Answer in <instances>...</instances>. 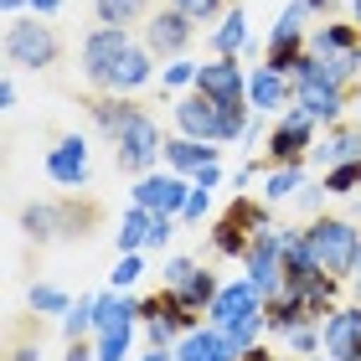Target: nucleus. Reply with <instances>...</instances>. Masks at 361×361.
Masks as SVG:
<instances>
[{"mask_svg":"<svg viewBox=\"0 0 361 361\" xmlns=\"http://www.w3.org/2000/svg\"><path fill=\"white\" fill-rule=\"evenodd\" d=\"M171 124L176 135H191V140H212V145H238L253 124V104H217L207 93H186L171 104Z\"/></svg>","mask_w":361,"mask_h":361,"instance_id":"nucleus-1","label":"nucleus"},{"mask_svg":"<svg viewBox=\"0 0 361 361\" xmlns=\"http://www.w3.org/2000/svg\"><path fill=\"white\" fill-rule=\"evenodd\" d=\"M0 52H6V68H16V73H47V68H57L62 42H57V31L47 26V16L26 11V16H11L6 21Z\"/></svg>","mask_w":361,"mask_h":361,"instance_id":"nucleus-2","label":"nucleus"},{"mask_svg":"<svg viewBox=\"0 0 361 361\" xmlns=\"http://www.w3.org/2000/svg\"><path fill=\"white\" fill-rule=\"evenodd\" d=\"M274 212H279V207H269L264 196L238 191L233 202H227V212L212 222V253H217V258H243V253H248V243H253L258 233L279 227Z\"/></svg>","mask_w":361,"mask_h":361,"instance_id":"nucleus-3","label":"nucleus"},{"mask_svg":"<svg viewBox=\"0 0 361 361\" xmlns=\"http://www.w3.org/2000/svg\"><path fill=\"white\" fill-rule=\"evenodd\" d=\"M305 238H310V248H315L320 269L351 284V274L361 264V222L356 217H336V212H320V217L305 222Z\"/></svg>","mask_w":361,"mask_h":361,"instance_id":"nucleus-4","label":"nucleus"},{"mask_svg":"<svg viewBox=\"0 0 361 361\" xmlns=\"http://www.w3.org/2000/svg\"><path fill=\"white\" fill-rule=\"evenodd\" d=\"M315 140H320L315 114L300 109V104H289L284 114H274V124H269V140H264V171H269V166H310V150H315Z\"/></svg>","mask_w":361,"mask_h":361,"instance_id":"nucleus-5","label":"nucleus"},{"mask_svg":"<svg viewBox=\"0 0 361 361\" xmlns=\"http://www.w3.org/2000/svg\"><path fill=\"white\" fill-rule=\"evenodd\" d=\"M109 145H114V166H119L124 176H150V171L166 166V135H160L150 109H140Z\"/></svg>","mask_w":361,"mask_h":361,"instance_id":"nucleus-6","label":"nucleus"},{"mask_svg":"<svg viewBox=\"0 0 361 361\" xmlns=\"http://www.w3.org/2000/svg\"><path fill=\"white\" fill-rule=\"evenodd\" d=\"M135 47V37H129V26H93L88 37H83V47H78V68H83V78L104 93L109 88V78H114V68H119V57Z\"/></svg>","mask_w":361,"mask_h":361,"instance_id":"nucleus-7","label":"nucleus"},{"mask_svg":"<svg viewBox=\"0 0 361 361\" xmlns=\"http://www.w3.org/2000/svg\"><path fill=\"white\" fill-rule=\"evenodd\" d=\"M140 42L150 47V52H155L160 62H171V57H186V47L196 42V21H191V16H180L176 6H166V11H150V16H145V31H140Z\"/></svg>","mask_w":361,"mask_h":361,"instance_id":"nucleus-8","label":"nucleus"},{"mask_svg":"<svg viewBox=\"0 0 361 361\" xmlns=\"http://www.w3.org/2000/svg\"><path fill=\"white\" fill-rule=\"evenodd\" d=\"M42 171H47V180H52V186H62V191H83V186H88V176H93L88 140H83V135H62L52 150H47Z\"/></svg>","mask_w":361,"mask_h":361,"instance_id":"nucleus-9","label":"nucleus"},{"mask_svg":"<svg viewBox=\"0 0 361 361\" xmlns=\"http://www.w3.org/2000/svg\"><path fill=\"white\" fill-rule=\"evenodd\" d=\"M238 264H243V279H253V284L264 289V300L284 289V238H279V227L258 233V238L248 243V253L238 258Z\"/></svg>","mask_w":361,"mask_h":361,"instance_id":"nucleus-10","label":"nucleus"},{"mask_svg":"<svg viewBox=\"0 0 361 361\" xmlns=\"http://www.w3.org/2000/svg\"><path fill=\"white\" fill-rule=\"evenodd\" d=\"M186 196H191V180L176 176V171L135 176V186H129V202H135V207H145V212H166V217H180Z\"/></svg>","mask_w":361,"mask_h":361,"instance_id":"nucleus-11","label":"nucleus"},{"mask_svg":"<svg viewBox=\"0 0 361 361\" xmlns=\"http://www.w3.org/2000/svg\"><path fill=\"white\" fill-rule=\"evenodd\" d=\"M196 93L217 98V104H248V68L243 57H207L196 73Z\"/></svg>","mask_w":361,"mask_h":361,"instance_id":"nucleus-12","label":"nucleus"},{"mask_svg":"<svg viewBox=\"0 0 361 361\" xmlns=\"http://www.w3.org/2000/svg\"><path fill=\"white\" fill-rule=\"evenodd\" d=\"M248 315H264V289L253 284V279H233V284H222L217 289V300H212L207 310V320L217 325V331H227L233 320H248Z\"/></svg>","mask_w":361,"mask_h":361,"instance_id":"nucleus-13","label":"nucleus"},{"mask_svg":"<svg viewBox=\"0 0 361 361\" xmlns=\"http://www.w3.org/2000/svg\"><path fill=\"white\" fill-rule=\"evenodd\" d=\"M248 104L253 114H284L294 104V78L289 73H279L274 62H258V68H248Z\"/></svg>","mask_w":361,"mask_h":361,"instance_id":"nucleus-14","label":"nucleus"},{"mask_svg":"<svg viewBox=\"0 0 361 361\" xmlns=\"http://www.w3.org/2000/svg\"><path fill=\"white\" fill-rule=\"evenodd\" d=\"M320 331H325V356H336V361H361V300L336 305L331 315L320 320Z\"/></svg>","mask_w":361,"mask_h":361,"instance_id":"nucleus-15","label":"nucleus"},{"mask_svg":"<svg viewBox=\"0 0 361 361\" xmlns=\"http://www.w3.org/2000/svg\"><path fill=\"white\" fill-rule=\"evenodd\" d=\"M346 160H361V119H341L331 129H320L315 150H310V166H315V171L346 166Z\"/></svg>","mask_w":361,"mask_h":361,"instance_id":"nucleus-16","label":"nucleus"},{"mask_svg":"<svg viewBox=\"0 0 361 361\" xmlns=\"http://www.w3.org/2000/svg\"><path fill=\"white\" fill-rule=\"evenodd\" d=\"M279 238H284V284H289V289H305V284H315V279H320L325 269H320L315 248H310L305 227H279Z\"/></svg>","mask_w":361,"mask_h":361,"instance_id":"nucleus-17","label":"nucleus"},{"mask_svg":"<svg viewBox=\"0 0 361 361\" xmlns=\"http://www.w3.org/2000/svg\"><path fill=\"white\" fill-rule=\"evenodd\" d=\"M253 52V26H248V6L233 0L222 11V21L212 26V57H248Z\"/></svg>","mask_w":361,"mask_h":361,"instance_id":"nucleus-18","label":"nucleus"},{"mask_svg":"<svg viewBox=\"0 0 361 361\" xmlns=\"http://www.w3.org/2000/svg\"><path fill=\"white\" fill-rule=\"evenodd\" d=\"M222 160V145H212V140H191V135H166V171L176 176H196L202 166H217Z\"/></svg>","mask_w":361,"mask_h":361,"instance_id":"nucleus-19","label":"nucleus"},{"mask_svg":"<svg viewBox=\"0 0 361 361\" xmlns=\"http://www.w3.org/2000/svg\"><path fill=\"white\" fill-rule=\"evenodd\" d=\"M155 52L145 42H135L129 52L119 57V68H114V78H109V88L104 93H140V88H150V78H155Z\"/></svg>","mask_w":361,"mask_h":361,"instance_id":"nucleus-20","label":"nucleus"},{"mask_svg":"<svg viewBox=\"0 0 361 361\" xmlns=\"http://www.w3.org/2000/svg\"><path fill=\"white\" fill-rule=\"evenodd\" d=\"M310 320H315V315H310L305 294L289 289V284L264 300V325H269V336H284V331H294V325H310Z\"/></svg>","mask_w":361,"mask_h":361,"instance_id":"nucleus-21","label":"nucleus"},{"mask_svg":"<svg viewBox=\"0 0 361 361\" xmlns=\"http://www.w3.org/2000/svg\"><path fill=\"white\" fill-rule=\"evenodd\" d=\"M21 233L31 243H57L62 238V207L57 202H26L21 207Z\"/></svg>","mask_w":361,"mask_h":361,"instance_id":"nucleus-22","label":"nucleus"},{"mask_svg":"<svg viewBox=\"0 0 361 361\" xmlns=\"http://www.w3.org/2000/svg\"><path fill=\"white\" fill-rule=\"evenodd\" d=\"M217 289H222V279L212 274V269L196 264V269H191V279H186L180 289H171V294L191 310V315H202V320H207V310H212V300H217Z\"/></svg>","mask_w":361,"mask_h":361,"instance_id":"nucleus-23","label":"nucleus"},{"mask_svg":"<svg viewBox=\"0 0 361 361\" xmlns=\"http://www.w3.org/2000/svg\"><path fill=\"white\" fill-rule=\"evenodd\" d=\"M305 180H310V166H269V171H264V202H269V207L294 202Z\"/></svg>","mask_w":361,"mask_h":361,"instance_id":"nucleus-24","label":"nucleus"},{"mask_svg":"<svg viewBox=\"0 0 361 361\" xmlns=\"http://www.w3.org/2000/svg\"><path fill=\"white\" fill-rule=\"evenodd\" d=\"M150 217H155V212H145V207L129 202V207L119 212V233H114V248H119V253H145V238H150Z\"/></svg>","mask_w":361,"mask_h":361,"instance_id":"nucleus-25","label":"nucleus"},{"mask_svg":"<svg viewBox=\"0 0 361 361\" xmlns=\"http://www.w3.org/2000/svg\"><path fill=\"white\" fill-rule=\"evenodd\" d=\"M98 26H140L150 16V0H93Z\"/></svg>","mask_w":361,"mask_h":361,"instance_id":"nucleus-26","label":"nucleus"},{"mask_svg":"<svg viewBox=\"0 0 361 361\" xmlns=\"http://www.w3.org/2000/svg\"><path fill=\"white\" fill-rule=\"evenodd\" d=\"M93 310H98V294H78L73 310L62 315V341H88L93 336Z\"/></svg>","mask_w":361,"mask_h":361,"instance_id":"nucleus-27","label":"nucleus"},{"mask_svg":"<svg viewBox=\"0 0 361 361\" xmlns=\"http://www.w3.org/2000/svg\"><path fill=\"white\" fill-rule=\"evenodd\" d=\"M26 305H31V315H68L73 310V294L68 289H57V284H31L26 289Z\"/></svg>","mask_w":361,"mask_h":361,"instance_id":"nucleus-28","label":"nucleus"},{"mask_svg":"<svg viewBox=\"0 0 361 361\" xmlns=\"http://www.w3.org/2000/svg\"><path fill=\"white\" fill-rule=\"evenodd\" d=\"M279 341H284V351H289V356H315V351H325V331H320V320L294 325V331H284Z\"/></svg>","mask_w":361,"mask_h":361,"instance_id":"nucleus-29","label":"nucleus"},{"mask_svg":"<svg viewBox=\"0 0 361 361\" xmlns=\"http://www.w3.org/2000/svg\"><path fill=\"white\" fill-rule=\"evenodd\" d=\"M196 73H202V62L171 57L166 68H160V88H166V93H186V88H196Z\"/></svg>","mask_w":361,"mask_h":361,"instance_id":"nucleus-30","label":"nucleus"},{"mask_svg":"<svg viewBox=\"0 0 361 361\" xmlns=\"http://www.w3.org/2000/svg\"><path fill=\"white\" fill-rule=\"evenodd\" d=\"M135 331H140V325H119V331H104V336H93V346H98V361H129V346H135Z\"/></svg>","mask_w":361,"mask_h":361,"instance_id":"nucleus-31","label":"nucleus"},{"mask_svg":"<svg viewBox=\"0 0 361 361\" xmlns=\"http://www.w3.org/2000/svg\"><path fill=\"white\" fill-rule=\"evenodd\" d=\"M166 6H176L180 16H191L196 26H217V21H222V11L233 6V0H166Z\"/></svg>","mask_w":361,"mask_h":361,"instance_id":"nucleus-32","label":"nucleus"},{"mask_svg":"<svg viewBox=\"0 0 361 361\" xmlns=\"http://www.w3.org/2000/svg\"><path fill=\"white\" fill-rule=\"evenodd\" d=\"M145 274V253H119V264L109 274V289H135Z\"/></svg>","mask_w":361,"mask_h":361,"instance_id":"nucleus-33","label":"nucleus"},{"mask_svg":"<svg viewBox=\"0 0 361 361\" xmlns=\"http://www.w3.org/2000/svg\"><path fill=\"white\" fill-rule=\"evenodd\" d=\"M325 202H331L325 180H305V186H300V196H294V207H300L305 217H320V212H325Z\"/></svg>","mask_w":361,"mask_h":361,"instance_id":"nucleus-34","label":"nucleus"},{"mask_svg":"<svg viewBox=\"0 0 361 361\" xmlns=\"http://www.w3.org/2000/svg\"><path fill=\"white\" fill-rule=\"evenodd\" d=\"M191 269H196V258H186V253L166 258V264H160V289H180L191 279Z\"/></svg>","mask_w":361,"mask_h":361,"instance_id":"nucleus-35","label":"nucleus"},{"mask_svg":"<svg viewBox=\"0 0 361 361\" xmlns=\"http://www.w3.org/2000/svg\"><path fill=\"white\" fill-rule=\"evenodd\" d=\"M176 222H180V217H166V212H155V217H150V238H145V253H160V248H166V243L176 238Z\"/></svg>","mask_w":361,"mask_h":361,"instance_id":"nucleus-36","label":"nucleus"},{"mask_svg":"<svg viewBox=\"0 0 361 361\" xmlns=\"http://www.w3.org/2000/svg\"><path fill=\"white\" fill-rule=\"evenodd\" d=\"M207 212H212V191H202L191 180V196H186V207H180V222H202Z\"/></svg>","mask_w":361,"mask_h":361,"instance_id":"nucleus-37","label":"nucleus"},{"mask_svg":"<svg viewBox=\"0 0 361 361\" xmlns=\"http://www.w3.org/2000/svg\"><path fill=\"white\" fill-rule=\"evenodd\" d=\"M62 361H98V346H93V336H88V341H68Z\"/></svg>","mask_w":361,"mask_h":361,"instance_id":"nucleus-38","label":"nucleus"},{"mask_svg":"<svg viewBox=\"0 0 361 361\" xmlns=\"http://www.w3.org/2000/svg\"><path fill=\"white\" fill-rule=\"evenodd\" d=\"M6 361H42V341H16L6 351Z\"/></svg>","mask_w":361,"mask_h":361,"instance_id":"nucleus-39","label":"nucleus"},{"mask_svg":"<svg viewBox=\"0 0 361 361\" xmlns=\"http://www.w3.org/2000/svg\"><path fill=\"white\" fill-rule=\"evenodd\" d=\"M191 180H196L202 191H217V186H222V160H217V166H202V171H196Z\"/></svg>","mask_w":361,"mask_h":361,"instance_id":"nucleus-40","label":"nucleus"},{"mask_svg":"<svg viewBox=\"0 0 361 361\" xmlns=\"http://www.w3.org/2000/svg\"><path fill=\"white\" fill-rule=\"evenodd\" d=\"M253 176H258V166H253V160H243V166L233 171V191H248V186H253Z\"/></svg>","mask_w":361,"mask_h":361,"instance_id":"nucleus-41","label":"nucleus"},{"mask_svg":"<svg viewBox=\"0 0 361 361\" xmlns=\"http://www.w3.org/2000/svg\"><path fill=\"white\" fill-rule=\"evenodd\" d=\"M16 98H21V93H16V78L6 73V78H0V109L11 114V109H16Z\"/></svg>","mask_w":361,"mask_h":361,"instance_id":"nucleus-42","label":"nucleus"},{"mask_svg":"<svg viewBox=\"0 0 361 361\" xmlns=\"http://www.w3.org/2000/svg\"><path fill=\"white\" fill-rule=\"evenodd\" d=\"M31 11V0H0V16H6V21H11V16H26Z\"/></svg>","mask_w":361,"mask_h":361,"instance_id":"nucleus-43","label":"nucleus"},{"mask_svg":"<svg viewBox=\"0 0 361 361\" xmlns=\"http://www.w3.org/2000/svg\"><path fill=\"white\" fill-rule=\"evenodd\" d=\"M31 11H37V16H47V21H52V16L62 11V0H31Z\"/></svg>","mask_w":361,"mask_h":361,"instance_id":"nucleus-44","label":"nucleus"},{"mask_svg":"<svg viewBox=\"0 0 361 361\" xmlns=\"http://www.w3.org/2000/svg\"><path fill=\"white\" fill-rule=\"evenodd\" d=\"M176 351H160V346H150V351H145V356H135V361H171Z\"/></svg>","mask_w":361,"mask_h":361,"instance_id":"nucleus-45","label":"nucleus"},{"mask_svg":"<svg viewBox=\"0 0 361 361\" xmlns=\"http://www.w3.org/2000/svg\"><path fill=\"white\" fill-rule=\"evenodd\" d=\"M346 16H351V21L361 26V0H346Z\"/></svg>","mask_w":361,"mask_h":361,"instance_id":"nucleus-46","label":"nucleus"},{"mask_svg":"<svg viewBox=\"0 0 361 361\" xmlns=\"http://www.w3.org/2000/svg\"><path fill=\"white\" fill-rule=\"evenodd\" d=\"M351 289H356V300H361V264H356V274H351Z\"/></svg>","mask_w":361,"mask_h":361,"instance_id":"nucleus-47","label":"nucleus"},{"mask_svg":"<svg viewBox=\"0 0 361 361\" xmlns=\"http://www.w3.org/2000/svg\"><path fill=\"white\" fill-rule=\"evenodd\" d=\"M300 361H336V356H325V351H315V356H300Z\"/></svg>","mask_w":361,"mask_h":361,"instance_id":"nucleus-48","label":"nucleus"},{"mask_svg":"<svg viewBox=\"0 0 361 361\" xmlns=\"http://www.w3.org/2000/svg\"><path fill=\"white\" fill-rule=\"evenodd\" d=\"M351 114H356V119H361V88H356V109H351Z\"/></svg>","mask_w":361,"mask_h":361,"instance_id":"nucleus-49","label":"nucleus"},{"mask_svg":"<svg viewBox=\"0 0 361 361\" xmlns=\"http://www.w3.org/2000/svg\"><path fill=\"white\" fill-rule=\"evenodd\" d=\"M171 361H180V356H171Z\"/></svg>","mask_w":361,"mask_h":361,"instance_id":"nucleus-50","label":"nucleus"}]
</instances>
